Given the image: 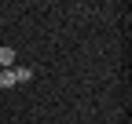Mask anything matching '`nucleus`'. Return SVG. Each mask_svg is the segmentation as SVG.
<instances>
[{
	"instance_id": "3",
	"label": "nucleus",
	"mask_w": 132,
	"mask_h": 124,
	"mask_svg": "<svg viewBox=\"0 0 132 124\" xmlns=\"http://www.w3.org/2000/svg\"><path fill=\"white\" fill-rule=\"evenodd\" d=\"M11 69H15V80H19V84H26L29 77H33V69H29V66H11Z\"/></svg>"
},
{
	"instance_id": "2",
	"label": "nucleus",
	"mask_w": 132,
	"mask_h": 124,
	"mask_svg": "<svg viewBox=\"0 0 132 124\" xmlns=\"http://www.w3.org/2000/svg\"><path fill=\"white\" fill-rule=\"evenodd\" d=\"M15 69H0V88H15Z\"/></svg>"
},
{
	"instance_id": "1",
	"label": "nucleus",
	"mask_w": 132,
	"mask_h": 124,
	"mask_svg": "<svg viewBox=\"0 0 132 124\" xmlns=\"http://www.w3.org/2000/svg\"><path fill=\"white\" fill-rule=\"evenodd\" d=\"M0 66H4V69L15 66V48H0Z\"/></svg>"
}]
</instances>
